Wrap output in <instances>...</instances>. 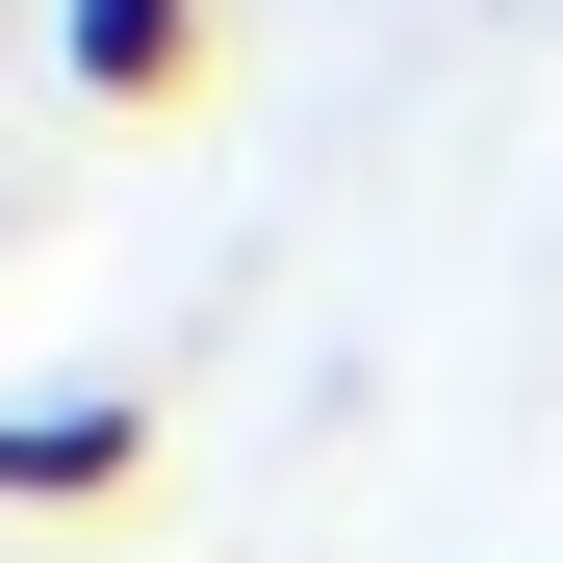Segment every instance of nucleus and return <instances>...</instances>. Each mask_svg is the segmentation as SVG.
Returning a JSON list of instances; mask_svg holds the SVG:
<instances>
[{"label": "nucleus", "mask_w": 563, "mask_h": 563, "mask_svg": "<svg viewBox=\"0 0 563 563\" xmlns=\"http://www.w3.org/2000/svg\"><path fill=\"white\" fill-rule=\"evenodd\" d=\"M52 77L77 103H179L206 77V0H52Z\"/></svg>", "instance_id": "2"}, {"label": "nucleus", "mask_w": 563, "mask_h": 563, "mask_svg": "<svg viewBox=\"0 0 563 563\" xmlns=\"http://www.w3.org/2000/svg\"><path fill=\"white\" fill-rule=\"evenodd\" d=\"M154 487V385H52V410H0V512H129Z\"/></svg>", "instance_id": "1"}]
</instances>
